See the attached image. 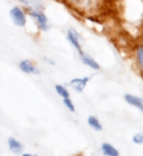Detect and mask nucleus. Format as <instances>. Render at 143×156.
I'll return each mask as SVG.
<instances>
[{"label":"nucleus","instance_id":"1","mask_svg":"<svg viewBox=\"0 0 143 156\" xmlns=\"http://www.w3.org/2000/svg\"><path fill=\"white\" fill-rule=\"evenodd\" d=\"M28 18H30L40 32H47L51 28V23L44 9H27Z\"/></svg>","mask_w":143,"mask_h":156},{"label":"nucleus","instance_id":"2","mask_svg":"<svg viewBox=\"0 0 143 156\" xmlns=\"http://www.w3.org/2000/svg\"><path fill=\"white\" fill-rule=\"evenodd\" d=\"M9 17L11 19L12 23L17 27L23 28L27 26L28 23V15L26 10L22 5L16 4L12 6L9 10Z\"/></svg>","mask_w":143,"mask_h":156},{"label":"nucleus","instance_id":"3","mask_svg":"<svg viewBox=\"0 0 143 156\" xmlns=\"http://www.w3.org/2000/svg\"><path fill=\"white\" fill-rule=\"evenodd\" d=\"M75 10L82 13H92L99 6V0H65Z\"/></svg>","mask_w":143,"mask_h":156},{"label":"nucleus","instance_id":"4","mask_svg":"<svg viewBox=\"0 0 143 156\" xmlns=\"http://www.w3.org/2000/svg\"><path fill=\"white\" fill-rule=\"evenodd\" d=\"M66 39L70 45L79 53L83 52V44H82V36L76 28L69 27L66 30Z\"/></svg>","mask_w":143,"mask_h":156},{"label":"nucleus","instance_id":"5","mask_svg":"<svg viewBox=\"0 0 143 156\" xmlns=\"http://www.w3.org/2000/svg\"><path fill=\"white\" fill-rule=\"evenodd\" d=\"M18 67L23 73H26V74H30V75H40L41 74L40 68L38 67V66L32 60H29V58L22 60L19 62Z\"/></svg>","mask_w":143,"mask_h":156},{"label":"nucleus","instance_id":"6","mask_svg":"<svg viewBox=\"0 0 143 156\" xmlns=\"http://www.w3.org/2000/svg\"><path fill=\"white\" fill-rule=\"evenodd\" d=\"M90 80H91V77H89V76L75 77L68 82V86L77 93H83L84 90L86 89L88 83L90 82Z\"/></svg>","mask_w":143,"mask_h":156},{"label":"nucleus","instance_id":"7","mask_svg":"<svg viewBox=\"0 0 143 156\" xmlns=\"http://www.w3.org/2000/svg\"><path fill=\"white\" fill-rule=\"evenodd\" d=\"M78 55H79V58H80V61L83 65L90 67L91 69L95 70V71H97L100 69V65L95 60V58H92L91 55H89V54H87L84 51L79 53Z\"/></svg>","mask_w":143,"mask_h":156},{"label":"nucleus","instance_id":"8","mask_svg":"<svg viewBox=\"0 0 143 156\" xmlns=\"http://www.w3.org/2000/svg\"><path fill=\"white\" fill-rule=\"evenodd\" d=\"M7 144H8V148L11 151L13 154L16 155H21L23 152V148L24 146L21 140H19L15 136H9L7 140Z\"/></svg>","mask_w":143,"mask_h":156},{"label":"nucleus","instance_id":"9","mask_svg":"<svg viewBox=\"0 0 143 156\" xmlns=\"http://www.w3.org/2000/svg\"><path fill=\"white\" fill-rule=\"evenodd\" d=\"M134 58L136 66L138 68L140 74L143 76V43L136 45L134 49Z\"/></svg>","mask_w":143,"mask_h":156},{"label":"nucleus","instance_id":"10","mask_svg":"<svg viewBox=\"0 0 143 156\" xmlns=\"http://www.w3.org/2000/svg\"><path fill=\"white\" fill-rule=\"evenodd\" d=\"M124 98L127 104L136 107V108H138L140 111L143 112V98L131 94H126Z\"/></svg>","mask_w":143,"mask_h":156},{"label":"nucleus","instance_id":"11","mask_svg":"<svg viewBox=\"0 0 143 156\" xmlns=\"http://www.w3.org/2000/svg\"><path fill=\"white\" fill-rule=\"evenodd\" d=\"M19 5L27 9H44V0H18Z\"/></svg>","mask_w":143,"mask_h":156},{"label":"nucleus","instance_id":"12","mask_svg":"<svg viewBox=\"0 0 143 156\" xmlns=\"http://www.w3.org/2000/svg\"><path fill=\"white\" fill-rule=\"evenodd\" d=\"M102 153L105 156H119V151H118L114 146L110 144L104 143L101 145Z\"/></svg>","mask_w":143,"mask_h":156},{"label":"nucleus","instance_id":"13","mask_svg":"<svg viewBox=\"0 0 143 156\" xmlns=\"http://www.w3.org/2000/svg\"><path fill=\"white\" fill-rule=\"evenodd\" d=\"M88 124L89 126L92 128L95 131H102V125L100 123V121L98 120L96 116L93 115H90L88 117Z\"/></svg>","mask_w":143,"mask_h":156},{"label":"nucleus","instance_id":"14","mask_svg":"<svg viewBox=\"0 0 143 156\" xmlns=\"http://www.w3.org/2000/svg\"><path fill=\"white\" fill-rule=\"evenodd\" d=\"M55 91H56L57 94L61 98V99H65V98H69L70 97L69 91H68L67 88L65 85H62V84L55 85Z\"/></svg>","mask_w":143,"mask_h":156},{"label":"nucleus","instance_id":"15","mask_svg":"<svg viewBox=\"0 0 143 156\" xmlns=\"http://www.w3.org/2000/svg\"><path fill=\"white\" fill-rule=\"evenodd\" d=\"M62 102H63V105H65L70 112H75V105H74V102L70 99V97L62 99Z\"/></svg>","mask_w":143,"mask_h":156},{"label":"nucleus","instance_id":"16","mask_svg":"<svg viewBox=\"0 0 143 156\" xmlns=\"http://www.w3.org/2000/svg\"><path fill=\"white\" fill-rule=\"evenodd\" d=\"M132 140H134V144H143V133H138L134 136L132 138Z\"/></svg>","mask_w":143,"mask_h":156},{"label":"nucleus","instance_id":"17","mask_svg":"<svg viewBox=\"0 0 143 156\" xmlns=\"http://www.w3.org/2000/svg\"><path fill=\"white\" fill-rule=\"evenodd\" d=\"M43 62L47 63L48 66H56V62L49 57H43Z\"/></svg>","mask_w":143,"mask_h":156},{"label":"nucleus","instance_id":"18","mask_svg":"<svg viewBox=\"0 0 143 156\" xmlns=\"http://www.w3.org/2000/svg\"><path fill=\"white\" fill-rule=\"evenodd\" d=\"M21 156H37V155L33 154V153H30V152H23L21 154Z\"/></svg>","mask_w":143,"mask_h":156}]
</instances>
